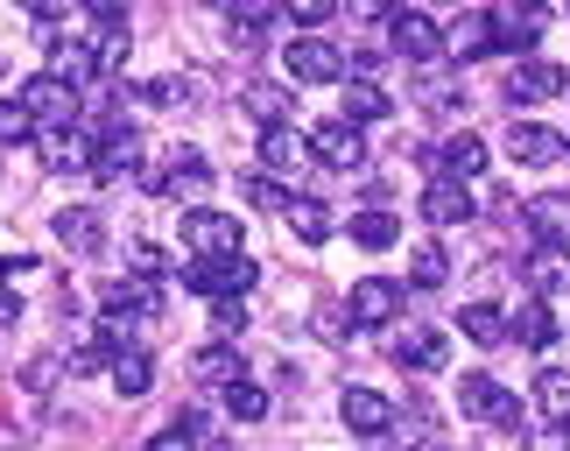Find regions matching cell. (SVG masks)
I'll use <instances>...</instances> for the list:
<instances>
[{"label": "cell", "instance_id": "6da1fadb", "mask_svg": "<svg viewBox=\"0 0 570 451\" xmlns=\"http://www.w3.org/2000/svg\"><path fill=\"white\" fill-rule=\"evenodd\" d=\"M184 290L190 296H247L254 290V262L247 254H205V262L184 268Z\"/></svg>", "mask_w": 570, "mask_h": 451}, {"label": "cell", "instance_id": "7a4b0ae2", "mask_svg": "<svg viewBox=\"0 0 570 451\" xmlns=\"http://www.w3.org/2000/svg\"><path fill=\"white\" fill-rule=\"evenodd\" d=\"M282 71H289V85H345V57L324 36H296L282 50Z\"/></svg>", "mask_w": 570, "mask_h": 451}, {"label": "cell", "instance_id": "3957f363", "mask_svg": "<svg viewBox=\"0 0 570 451\" xmlns=\"http://www.w3.org/2000/svg\"><path fill=\"white\" fill-rule=\"evenodd\" d=\"M21 106H29L42 127H71L78 120V85L63 71H36L29 85H21Z\"/></svg>", "mask_w": 570, "mask_h": 451}, {"label": "cell", "instance_id": "277c9868", "mask_svg": "<svg viewBox=\"0 0 570 451\" xmlns=\"http://www.w3.org/2000/svg\"><path fill=\"white\" fill-rule=\"evenodd\" d=\"M345 311H353V332H381L402 317V283H387V275H360L353 296H345Z\"/></svg>", "mask_w": 570, "mask_h": 451}, {"label": "cell", "instance_id": "5b68a950", "mask_svg": "<svg viewBox=\"0 0 570 451\" xmlns=\"http://www.w3.org/2000/svg\"><path fill=\"white\" fill-rule=\"evenodd\" d=\"M317 156H311V141L296 135V127H261V169H268V177H303V169H311Z\"/></svg>", "mask_w": 570, "mask_h": 451}, {"label": "cell", "instance_id": "8992f818", "mask_svg": "<svg viewBox=\"0 0 570 451\" xmlns=\"http://www.w3.org/2000/svg\"><path fill=\"white\" fill-rule=\"evenodd\" d=\"M311 156L324 169H366V135H360L353 120H324L317 135H311Z\"/></svg>", "mask_w": 570, "mask_h": 451}, {"label": "cell", "instance_id": "52a82bcc", "mask_svg": "<svg viewBox=\"0 0 570 451\" xmlns=\"http://www.w3.org/2000/svg\"><path fill=\"white\" fill-rule=\"evenodd\" d=\"M338 416H345V431H360V438H387L394 431V402L381 389H345Z\"/></svg>", "mask_w": 570, "mask_h": 451}, {"label": "cell", "instance_id": "ba28073f", "mask_svg": "<svg viewBox=\"0 0 570 451\" xmlns=\"http://www.w3.org/2000/svg\"><path fill=\"white\" fill-rule=\"evenodd\" d=\"M387 29H394V57L402 63H436L444 57V29H436L430 14H394Z\"/></svg>", "mask_w": 570, "mask_h": 451}, {"label": "cell", "instance_id": "9c48e42d", "mask_svg": "<svg viewBox=\"0 0 570 451\" xmlns=\"http://www.w3.org/2000/svg\"><path fill=\"white\" fill-rule=\"evenodd\" d=\"M423 219H430V226H465V219H472V190H465V177H444V169H436L430 190H423Z\"/></svg>", "mask_w": 570, "mask_h": 451}, {"label": "cell", "instance_id": "30bf717a", "mask_svg": "<svg viewBox=\"0 0 570 451\" xmlns=\"http://www.w3.org/2000/svg\"><path fill=\"white\" fill-rule=\"evenodd\" d=\"M550 92H563V63L557 57H521L514 78H508V99L529 106V99H550Z\"/></svg>", "mask_w": 570, "mask_h": 451}, {"label": "cell", "instance_id": "8fae6325", "mask_svg": "<svg viewBox=\"0 0 570 451\" xmlns=\"http://www.w3.org/2000/svg\"><path fill=\"white\" fill-rule=\"evenodd\" d=\"M184 241L197 254H239V219H226V212H205L197 205L190 219H184Z\"/></svg>", "mask_w": 570, "mask_h": 451}, {"label": "cell", "instance_id": "7c38bea8", "mask_svg": "<svg viewBox=\"0 0 570 451\" xmlns=\"http://www.w3.org/2000/svg\"><path fill=\"white\" fill-rule=\"evenodd\" d=\"M36 156H42V169H92L99 148H85L78 127H42V135H36Z\"/></svg>", "mask_w": 570, "mask_h": 451}, {"label": "cell", "instance_id": "4fadbf2b", "mask_svg": "<svg viewBox=\"0 0 570 451\" xmlns=\"http://www.w3.org/2000/svg\"><path fill=\"white\" fill-rule=\"evenodd\" d=\"M394 360H402L409 374H436V367L451 360V339H444V332H430V325H415V332L394 339Z\"/></svg>", "mask_w": 570, "mask_h": 451}, {"label": "cell", "instance_id": "5bb4252c", "mask_svg": "<svg viewBox=\"0 0 570 451\" xmlns=\"http://www.w3.org/2000/svg\"><path fill=\"white\" fill-rule=\"evenodd\" d=\"M508 339H521L529 353H550V346H557V311H550V296L521 304V311L508 317Z\"/></svg>", "mask_w": 570, "mask_h": 451}, {"label": "cell", "instance_id": "9a60e30c", "mask_svg": "<svg viewBox=\"0 0 570 451\" xmlns=\"http://www.w3.org/2000/svg\"><path fill=\"white\" fill-rule=\"evenodd\" d=\"M106 219H99V212H85V205H71V212H57V247H71V254H99L106 247V233H99Z\"/></svg>", "mask_w": 570, "mask_h": 451}, {"label": "cell", "instance_id": "2e32d148", "mask_svg": "<svg viewBox=\"0 0 570 451\" xmlns=\"http://www.w3.org/2000/svg\"><path fill=\"white\" fill-rule=\"evenodd\" d=\"M282 219H289V233H296V241L303 247H324V241H332V205H317V198H289V205H282Z\"/></svg>", "mask_w": 570, "mask_h": 451}, {"label": "cell", "instance_id": "e0dca14e", "mask_svg": "<svg viewBox=\"0 0 570 451\" xmlns=\"http://www.w3.org/2000/svg\"><path fill=\"white\" fill-rule=\"evenodd\" d=\"M563 135H550V127H535V120H521V127H508V156L514 163H557L563 156Z\"/></svg>", "mask_w": 570, "mask_h": 451}, {"label": "cell", "instance_id": "ac0fdd59", "mask_svg": "<svg viewBox=\"0 0 570 451\" xmlns=\"http://www.w3.org/2000/svg\"><path fill=\"white\" fill-rule=\"evenodd\" d=\"M239 106H247V114H254L261 127H289L296 92H289V85H247V92H239Z\"/></svg>", "mask_w": 570, "mask_h": 451}, {"label": "cell", "instance_id": "d6986e66", "mask_svg": "<svg viewBox=\"0 0 570 451\" xmlns=\"http://www.w3.org/2000/svg\"><path fill=\"white\" fill-rule=\"evenodd\" d=\"M521 219H529L550 247L570 241V198H563V190H550V198H529V205H521Z\"/></svg>", "mask_w": 570, "mask_h": 451}, {"label": "cell", "instance_id": "ffe728a7", "mask_svg": "<svg viewBox=\"0 0 570 451\" xmlns=\"http://www.w3.org/2000/svg\"><path fill=\"white\" fill-rule=\"evenodd\" d=\"M135 163H141V141H135V135L120 127V135H114V141H106L99 156H92V169H85V177H92V184H120V177H127Z\"/></svg>", "mask_w": 570, "mask_h": 451}, {"label": "cell", "instance_id": "44dd1931", "mask_svg": "<svg viewBox=\"0 0 570 451\" xmlns=\"http://www.w3.org/2000/svg\"><path fill=\"white\" fill-rule=\"evenodd\" d=\"M458 332H465L472 346H508V311L500 304H465L458 311Z\"/></svg>", "mask_w": 570, "mask_h": 451}, {"label": "cell", "instance_id": "7402d4cb", "mask_svg": "<svg viewBox=\"0 0 570 451\" xmlns=\"http://www.w3.org/2000/svg\"><path fill=\"white\" fill-rule=\"evenodd\" d=\"M381 114H394V106H387V92H381L374 78H353V85H345V99H338V120L366 127V120H381Z\"/></svg>", "mask_w": 570, "mask_h": 451}, {"label": "cell", "instance_id": "603a6c76", "mask_svg": "<svg viewBox=\"0 0 570 451\" xmlns=\"http://www.w3.org/2000/svg\"><path fill=\"white\" fill-rule=\"evenodd\" d=\"M444 50H458V57H487V50H500L493 14H458V29L444 36Z\"/></svg>", "mask_w": 570, "mask_h": 451}, {"label": "cell", "instance_id": "cb8c5ba5", "mask_svg": "<svg viewBox=\"0 0 570 451\" xmlns=\"http://www.w3.org/2000/svg\"><path fill=\"white\" fill-rule=\"evenodd\" d=\"M436 169H444V177H479V169H487V141H479V135H451L444 148H436Z\"/></svg>", "mask_w": 570, "mask_h": 451}, {"label": "cell", "instance_id": "d4e9b609", "mask_svg": "<svg viewBox=\"0 0 570 451\" xmlns=\"http://www.w3.org/2000/svg\"><path fill=\"white\" fill-rule=\"evenodd\" d=\"M529 283H535V296H570V254L563 247L529 254Z\"/></svg>", "mask_w": 570, "mask_h": 451}, {"label": "cell", "instance_id": "484cf974", "mask_svg": "<svg viewBox=\"0 0 570 451\" xmlns=\"http://www.w3.org/2000/svg\"><path fill=\"white\" fill-rule=\"evenodd\" d=\"M493 402H500V381H493V374H458V410H465V416L487 423Z\"/></svg>", "mask_w": 570, "mask_h": 451}, {"label": "cell", "instance_id": "4316f807", "mask_svg": "<svg viewBox=\"0 0 570 451\" xmlns=\"http://www.w3.org/2000/svg\"><path fill=\"white\" fill-rule=\"evenodd\" d=\"M218 402H226V416H239V423H261V416H268V395H261L247 374L226 381V389H218Z\"/></svg>", "mask_w": 570, "mask_h": 451}, {"label": "cell", "instance_id": "83f0119b", "mask_svg": "<svg viewBox=\"0 0 570 451\" xmlns=\"http://www.w3.org/2000/svg\"><path fill=\"white\" fill-rule=\"evenodd\" d=\"M148 374H156V367H148V353H141V346L114 353V389H120L127 402H135V395H148Z\"/></svg>", "mask_w": 570, "mask_h": 451}, {"label": "cell", "instance_id": "f1b7e54d", "mask_svg": "<svg viewBox=\"0 0 570 451\" xmlns=\"http://www.w3.org/2000/svg\"><path fill=\"white\" fill-rule=\"evenodd\" d=\"M50 57H57L50 71H63V78H71V85H85V78L99 71V50H85V42H63V36L50 42Z\"/></svg>", "mask_w": 570, "mask_h": 451}, {"label": "cell", "instance_id": "f546056e", "mask_svg": "<svg viewBox=\"0 0 570 451\" xmlns=\"http://www.w3.org/2000/svg\"><path fill=\"white\" fill-rule=\"evenodd\" d=\"M353 241H360L366 254H381V247L402 241V219H387V212H360V219H353Z\"/></svg>", "mask_w": 570, "mask_h": 451}, {"label": "cell", "instance_id": "4dcf8cb0", "mask_svg": "<svg viewBox=\"0 0 570 451\" xmlns=\"http://www.w3.org/2000/svg\"><path fill=\"white\" fill-rule=\"evenodd\" d=\"M190 374H197V381H218V389H226V381H239V353H233V346H197Z\"/></svg>", "mask_w": 570, "mask_h": 451}, {"label": "cell", "instance_id": "1f68e13d", "mask_svg": "<svg viewBox=\"0 0 570 451\" xmlns=\"http://www.w3.org/2000/svg\"><path fill=\"white\" fill-rule=\"evenodd\" d=\"M444 275H451L444 247H415L409 254V290H444Z\"/></svg>", "mask_w": 570, "mask_h": 451}, {"label": "cell", "instance_id": "d6a6232c", "mask_svg": "<svg viewBox=\"0 0 570 451\" xmlns=\"http://www.w3.org/2000/svg\"><path fill=\"white\" fill-rule=\"evenodd\" d=\"M535 402H542V416H550V423H570V374L550 367V374L535 381Z\"/></svg>", "mask_w": 570, "mask_h": 451}, {"label": "cell", "instance_id": "836d02e7", "mask_svg": "<svg viewBox=\"0 0 570 451\" xmlns=\"http://www.w3.org/2000/svg\"><path fill=\"white\" fill-rule=\"evenodd\" d=\"M268 14H275L268 0H247V8H239V21H233V42H239V50H254V42L268 36Z\"/></svg>", "mask_w": 570, "mask_h": 451}, {"label": "cell", "instance_id": "e575fe53", "mask_svg": "<svg viewBox=\"0 0 570 451\" xmlns=\"http://www.w3.org/2000/svg\"><path fill=\"white\" fill-rule=\"evenodd\" d=\"M0 141H36V114H29V106H21V99H0Z\"/></svg>", "mask_w": 570, "mask_h": 451}, {"label": "cell", "instance_id": "d590c367", "mask_svg": "<svg viewBox=\"0 0 570 451\" xmlns=\"http://www.w3.org/2000/svg\"><path fill=\"white\" fill-rule=\"evenodd\" d=\"M127 50H135V42H127V21H106V36H99V71H120Z\"/></svg>", "mask_w": 570, "mask_h": 451}, {"label": "cell", "instance_id": "8d00e7d4", "mask_svg": "<svg viewBox=\"0 0 570 451\" xmlns=\"http://www.w3.org/2000/svg\"><path fill=\"white\" fill-rule=\"evenodd\" d=\"M212 325H218V339H233L247 325V296H212Z\"/></svg>", "mask_w": 570, "mask_h": 451}, {"label": "cell", "instance_id": "74e56055", "mask_svg": "<svg viewBox=\"0 0 570 451\" xmlns=\"http://www.w3.org/2000/svg\"><path fill=\"white\" fill-rule=\"evenodd\" d=\"M332 14H338V0H289V21H303V29H324Z\"/></svg>", "mask_w": 570, "mask_h": 451}, {"label": "cell", "instance_id": "f35d334b", "mask_svg": "<svg viewBox=\"0 0 570 451\" xmlns=\"http://www.w3.org/2000/svg\"><path fill=\"white\" fill-rule=\"evenodd\" d=\"M141 99H156V106H184V99H190V78H156V85H141Z\"/></svg>", "mask_w": 570, "mask_h": 451}, {"label": "cell", "instance_id": "ab89813d", "mask_svg": "<svg viewBox=\"0 0 570 451\" xmlns=\"http://www.w3.org/2000/svg\"><path fill=\"white\" fill-rule=\"evenodd\" d=\"M148 451H197V431H190V423H169V431L148 438Z\"/></svg>", "mask_w": 570, "mask_h": 451}, {"label": "cell", "instance_id": "60d3db41", "mask_svg": "<svg viewBox=\"0 0 570 451\" xmlns=\"http://www.w3.org/2000/svg\"><path fill=\"white\" fill-rule=\"evenodd\" d=\"M106 360H114L106 346H71V360H63V367H71V374H99Z\"/></svg>", "mask_w": 570, "mask_h": 451}, {"label": "cell", "instance_id": "b9f144b4", "mask_svg": "<svg viewBox=\"0 0 570 451\" xmlns=\"http://www.w3.org/2000/svg\"><path fill=\"white\" fill-rule=\"evenodd\" d=\"M247 198H254L261 212H282V205H289V198L275 190V177H247Z\"/></svg>", "mask_w": 570, "mask_h": 451}, {"label": "cell", "instance_id": "7bdbcfd3", "mask_svg": "<svg viewBox=\"0 0 570 451\" xmlns=\"http://www.w3.org/2000/svg\"><path fill=\"white\" fill-rule=\"evenodd\" d=\"M487 423H493V431H521V402L500 389V402H493V416H487Z\"/></svg>", "mask_w": 570, "mask_h": 451}, {"label": "cell", "instance_id": "ee69618b", "mask_svg": "<svg viewBox=\"0 0 570 451\" xmlns=\"http://www.w3.org/2000/svg\"><path fill=\"white\" fill-rule=\"evenodd\" d=\"M57 367H63V353H50V360H36V367H29V374H21V381H29V389L42 395V389H50V381H57Z\"/></svg>", "mask_w": 570, "mask_h": 451}, {"label": "cell", "instance_id": "f6af8a7d", "mask_svg": "<svg viewBox=\"0 0 570 451\" xmlns=\"http://www.w3.org/2000/svg\"><path fill=\"white\" fill-rule=\"evenodd\" d=\"M360 21H394V0H345Z\"/></svg>", "mask_w": 570, "mask_h": 451}, {"label": "cell", "instance_id": "bcb514c9", "mask_svg": "<svg viewBox=\"0 0 570 451\" xmlns=\"http://www.w3.org/2000/svg\"><path fill=\"white\" fill-rule=\"evenodd\" d=\"M529 451H570V423H550V431H542Z\"/></svg>", "mask_w": 570, "mask_h": 451}, {"label": "cell", "instance_id": "7dc6e473", "mask_svg": "<svg viewBox=\"0 0 570 451\" xmlns=\"http://www.w3.org/2000/svg\"><path fill=\"white\" fill-rule=\"evenodd\" d=\"M14 317H21V296H8V290H0V332H8Z\"/></svg>", "mask_w": 570, "mask_h": 451}, {"label": "cell", "instance_id": "c3c4849f", "mask_svg": "<svg viewBox=\"0 0 570 451\" xmlns=\"http://www.w3.org/2000/svg\"><path fill=\"white\" fill-rule=\"evenodd\" d=\"M402 451H451V444H444V438H430V431H423V438H402Z\"/></svg>", "mask_w": 570, "mask_h": 451}, {"label": "cell", "instance_id": "681fc988", "mask_svg": "<svg viewBox=\"0 0 570 451\" xmlns=\"http://www.w3.org/2000/svg\"><path fill=\"white\" fill-rule=\"evenodd\" d=\"M21 8H29V14H42V21H50V14H63V0H21Z\"/></svg>", "mask_w": 570, "mask_h": 451}, {"label": "cell", "instance_id": "f907efd6", "mask_svg": "<svg viewBox=\"0 0 570 451\" xmlns=\"http://www.w3.org/2000/svg\"><path fill=\"white\" fill-rule=\"evenodd\" d=\"M85 8H92L99 21H120V0H85Z\"/></svg>", "mask_w": 570, "mask_h": 451}, {"label": "cell", "instance_id": "816d5d0a", "mask_svg": "<svg viewBox=\"0 0 570 451\" xmlns=\"http://www.w3.org/2000/svg\"><path fill=\"white\" fill-rule=\"evenodd\" d=\"M205 451H239V444H233V438H212V444H205Z\"/></svg>", "mask_w": 570, "mask_h": 451}, {"label": "cell", "instance_id": "f5cc1de1", "mask_svg": "<svg viewBox=\"0 0 570 451\" xmlns=\"http://www.w3.org/2000/svg\"><path fill=\"white\" fill-rule=\"evenodd\" d=\"M205 8H233V0H205Z\"/></svg>", "mask_w": 570, "mask_h": 451}]
</instances>
